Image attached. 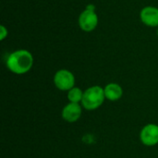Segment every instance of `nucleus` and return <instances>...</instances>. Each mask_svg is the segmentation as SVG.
Returning <instances> with one entry per match:
<instances>
[{
    "label": "nucleus",
    "instance_id": "nucleus-1",
    "mask_svg": "<svg viewBox=\"0 0 158 158\" xmlns=\"http://www.w3.org/2000/svg\"><path fill=\"white\" fill-rule=\"evenodd\" d=\"M6 65L12 73L22 75L29 72L32 68L33 56L31 53L28 50H17L7 56Z\"/></svg>",
    "mask_w": 158,
    "mask_h": 158
},
{
    "label": "nucleus",
    "instance_id": "nucleus-2",
    "mask_svg": "<svg viewBox=\"0 0 158 158\" xmlns=\"http://www.w3.org/2000/svg\"><path fill=\"white\" fill-rule=\"evenodd\" d=\"M105 90L99 85H94L87 88L83 93L81 106L84 109L93 111L99 108L105 102Z\"/></svg>",
    "mask_w": 158,
    "mask_h": 158
},
{
    "label": "nucleus",
    "instance_id": "nucleus-3",
    "mask_svg": "<svg viewBox=\"0 0 158 158\" xmlns=\"http://www.w3.org/2000/svg\"><path fill=\"white\" fill-rule=\"evenodd\" d=\"M78 22L83 31H93L98 25V16L95 12V6L92 4L88 5L81 13Z\"/></svg>",
    "mask_w": 158,
    "mask_h": 158
},
{
    "label": "nucleus",
    "instance_id": "nucleus-4",
    "mask_svg": "<svg viewBox=\"0 0 158 158\" xmlns=\"http://www.w3.org/2000/svg\"><path fill=\"white\" fill-rule=\"evenodd\" d=\"M54 83L58 90L69 92L70 89L75 87L74 74L68 69H59L54 76Z\"/></svg>",
    "mask_w": 158,
    "mask_h": 158
},
{
    "label": "nucleus",
    "instance_id": "nucleus-5",
    "mask_svg": "<svg viewBox=\"0 0 158 158\" xmlns=\"http://www.w3.org/2000/svg\"><path fill=\"white\" fill-rule=\"evenodd\" d=\"M140 140L145 146L152 147L158 143V125L150 123L145 125L140 132Z\"/></svg>",
    "mask_w": 158,
    "mask_h": 158
},
{
    "label": "nucleus",
    "instance_id": "nucleus-6",
    "mask_svg": "<svg viewBox=\"0 0 158 158\" xmlns=\"http://www.w3.org/2000/svg\"><path fill=\"white\" fill-rule=\"evenodd\" d=\"M82 114V106L76 103H69L62 109V118L69 122L74 123L78 121Z\"/></svg>",
    "mask_w": 158,
    "mask_h": 158
},
{
    "label": "nucleus",
    "instance_id": "nucleus-7",
    "mask_svg": "<svg viewBox=\"0 0 158 158\" xmlns=\"http://www.w3.org/2000/svg\"><path fill=\"white\" fill-rule=\"evenodd\" d=\"M141 20L143 24L149 27L158 26V8L155 6H145L140 13Z\"/></svg>",
    "mask_w": 158,
    "mask_h": 158
},
{
    "label": "nucleus",
    "instance_id": "nucleus-8",
    "mask_svg": "<svg viewBox=\"0 0 158 158\" xmlns=\"http://www.w3.org/2000/svg\"><path fill=\"white\" fill-rule=\"evenodd\" d=\"M104 90H105L106 99L108 101H111V102L118 101L123 95L122 87L116 82H111V83L106 84L105 86Z\"/></svg>",
    "mask_w": 158,
    "mask_h": 158
},
{
    "label": "nucleus",
    "instance_id": "nucleus-9",
    "mask_svg": "<svg viewBox=\"0 0 158 158\" xmlns=\"http://www.w3.org/2000/svg\"><path fill=\"white\" fill-rule=\"evenodd\" d=\"M83 93L84 91H82L81 88L79 87H73L72 89H70L68 92V99L69 103H76V104H81L82 101V97H83Z\"/></svg>",
    "mask_w": 158,
    "mask_h": 158
},
{
    "label": "nucleus",
    "instance_id": "nucleus-10",
    "mask_svg": "<svg viewBox=\"0 0 158 158\" xmlns=\"http://www.w3.org/2000/svg\"><path fill=\"white\" fill-rule=\"evenodd\" d=\"M7 33H8L7 29L4 25H1L0 26V40L1 41L5 40L6 38V36H7Z\"/></svg>",
    "mask_w": 158,
    "mask_h": 158
},
{
    "label": "nucleus",
    "instance_id": "nucleus-11",
    "mask_svg": "<svg viewBox=\"0 0 158 158\" xmlns=\"http://www.w3.org/2000/svg\"><path fill=\"white\" fill-rule=\"evenodd\" d=\"M157 36H158V29H157Z\"/></svg>",
    "mask_w": 158,
    "mask_h": 158
}]
</instances>
